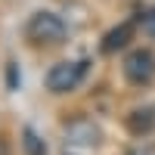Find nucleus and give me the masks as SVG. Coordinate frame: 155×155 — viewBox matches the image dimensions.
Instances as JSON below:
<instances>
[{"label": "nucleus", "instance_id": "8", "mask_svg": "<svg viewBox=\"0 0 155 155\" xmlns=\"http://www.w3.org/2000/svg\"><path fill=\"white\" fill-rule=\"evenodd\" d=\"M140 28H143L149 37H155V9H149V12L140 16Z\"/></svg>", "mask_w": 155, "mask_h": 155}, {"label": "nucleus", "instance_id": "4", "mask_svg": "<svg viewBox=\"0 0 155 155\" xmlns=\"http://www.w3.org/2000/svg\"><path fill=\"white\" fill-rule=\"evenodd\" d=\"M99 140H102V130L90 121V118H74L65 124V146H99Z\"/></svg>", "mask_w": 155, "mask_h": 155}, {"label": "nucleus", "instance_id": "11", "mask_svg": "<svg viewBox=\"0 0 155 155\" xmlns=\"http://www.w3.org/2000/svg\"><path fill=\"white\" fill-rule=\"evenodd\" d=\"M0 155H9V149H6V143L0 140Z\"/></svg>", "mask_w": 155, "mask_h": 155}, {"label": "nucleus", "instance_id": "10", "mask_svg": "<svg viewBox=\"0 0 155 155\" xmlns=\"http://www.w3.org/2000/svg\"><path fill=\"white\" fill-rule=\"evenodd\" d=\"M9 90H16V68H12V62H9Z\"/></svg>", "mask_w": 155, "mask_h": 155}, {"label": "nucleus", "instance_id": "5", "mask_svg": "<svg viewBox=\"0 0 155 155\" xmlns=\"http://www.w3.org/2000/svg\"><path fill=\"white\" fill-rule=\"evenodd\" d=\"M155 127V106H143V109H134L127 115V130L134 137H146Z\"/></svg>", "mask_w": 155, "mask_h": 155}, {"label": "nucleus", "instance_id": "2", "mask_svg": "<svg viewBox=\"0 0 155 155\" xmlns=\"http://www.w3.org/2000/svg\"><path fill=\"white\" fill-rule=\"evenodd\" d=\"M87 74V62H59V65H53L47 71V87L50 93H68V90H74L78 84H81V78Z\"/></svg>", "mask_w": 155, "mask_h": 155}, {"label": "nucleus", "instance_id": "7", "mask_svg": "<svg viewBox=\"0 0 155 155\" xmlns=\"http://www.w3.org/2000/svg\"><path fill=\"white\" fill-rule=\"evenodd\" d=\"M25 149H28V155H47V146L37 140V134L31 127H25Z\"/></svg>", "mask_w": 155, "mask_h": 155}, {"label": "nucleus", "instance_id": "1", "mask_svg": "<svg viewBox=\"0 0 155 155\" xmlns=\"http://www.w3.org/2000/svg\"><path fill=\"white\" fill-rule=\"evenodd\" d=\"M65 34H68L65 22H62L56 12H47V9L34 12L28 19V25H25V37H28L34 47H59L65 41Z\"/></svg>", "mask_w": 155, "mask_h": 155}, {"label": "nucleus", "instance_id": "6", "mask_svg": "<svg viewBox=\"0 0 155 155\" xmlns=\"http://www.w3.org/2000/svg\"><path fill=\"white\" fill-rule=\"evenodd\" d=\"M130 37H134V25H130V22L118 25L115 31L106 34V41H102V53H115V50L127 47V44H130Z\"/></svg>", "mask_w": 155, "mask_h": 155}, {"label": "nucleus", "instance_id": "9", "mask_svg": "<svg viewBox=\"0 0 155 155\" xmlns=\"http://www.w3.org/2000/svg\"><path fill=\"white\" fill-rule=\"evenodd\" d=\"M130 155H155V146H146V143H143V146H137Z\"/></svg>", "mask_w": 155, "mask_h": 155}, {"label": "nucleus", "instance_id": "3", "mask_svg": "<svg viewBox=\"0 0 155 155\" xmlns=\"http://www.w3.org/2000/svg\"><path fill=\"white\" fill-rule=\"evenodd\" d=\"M124 78L137 87L149 84L155 78V56L152 50H130V53L124 56Z\"/></svg>", "mask_w": 155, "mask_h": 155}]
</instances>
